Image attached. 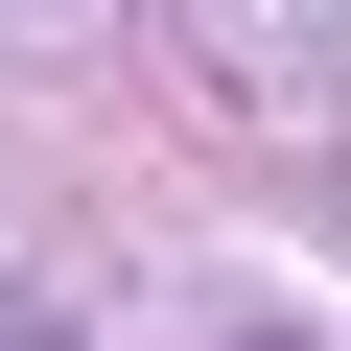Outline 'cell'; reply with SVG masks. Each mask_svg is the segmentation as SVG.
Listing matches in <instances>:
<instances>
[{"mask_svg":"<svg viewBox=\"0 0 351 351\" xmlns=\"http://www.w3.org/2000/svg\"><path fill=\"white\" fill-rule=\"evenodd\" d=\"M0 351H71V328H47V304H24V281H0Z\"/></svg>","mask_w":351,"mask_h":351,"instance_id":"1","label":"cell"}]
</instances>
